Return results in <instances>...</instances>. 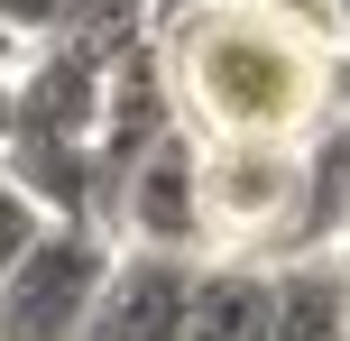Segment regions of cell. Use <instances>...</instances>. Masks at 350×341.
<instances>
[{
  "instance_id": "1",
  "label": "cell",
  "mask_w": 350,
  "mask_h": 341,
  "mask_svg": "<svg viewBox=\"0 0 350 341\" xmlns=\"http://www.w3.org/2000/svg\"><path fill=\"white\" fill-rule=\"evenodd\" d=\"M332 28L314 18L258 10V0H175L157 28L166 102L185 120V139H258L295 148L332 120Z\"/></svg>"
},
{
  "instance_id": "2",
  "label": "cell",
  "mask_w": 350,
  "mask_h": 341,
  "mask_svg": "<svg viewBox=\"0 0 350 341\" xmlns=\"http://www.w3.org/2000/svg\"><path fill=\"white\" fill-rule=\"evenodd\" d=\"M193 194H203V258H249V268L304 258V139H193Z\"/></svg>"
},
{
  "instance_id": "3",
  "label": "cell",
  "mask_w": 350,
  "mask_h": 341,
  "mask_svg": "<svg viewBox=\"0 0 350 341\" xmlns=\"http://www.w3.org/2000/svg\"><path fill=\"white\" fill-rule=\"evenodd\" d=\"M111 258H120L111 231L46 221V240L0 277V341H83L92 305H102V286H111Z\"/></svg>"
},
{
  "instance_id": "4",
  "label": "cell",
  "mask_w": 350,
  "mask_h": 341,
  "mask_svg": "<svg viewBox=\"0 0 350 341\" xmlns=\"http://www.w3.org/2000/svg\"><path fill=\"white\" fill-rule=\"evenodd\" d=\"M185 286H193V258L120 249L102 305H92V323H83V341H185Z\"/></svg>"
},
{
  "instance_id": "5",
  "label": "cell",
  "mask_w": 350,
  "mask_h": 341,
  "mask_svg": "<svg viewBox=\"0 0 350 341\" xmlns=\"http://www.w3.org/2000/svg\"><path fill=\"white\" fill-rule=\"evenodd\" d=\"M185 341H277V268H249V258H193Z\"/></svg>"
},
{
  "instance_id": "6",
  "label": "cell",
  "mask_w": 350,
  "mask_h": 341,
  "mask_svg": "<svg viewBox=\"0 0 350 341\" xmlns=\"http://www.w3.org/2000/svg\"><path fill=\"white\" fill-rule=\"evenodd\" d=\"M277 341H350V268L286 258L277 268Z\"/></svg>"
},
{
  "instance_id": "7",
  "label": "cell",
  "mask_w": 350,
  "mask_h": 341,
  "mask_svg": "<svg viewBox=\"0 0 350 341\" xmlns=\"http://www.w3.org/2000/svg\"><path fill=\"white\" fill-rule=\"evenodd\" d=\"M37 240H46V213H37V203L10 185V166H0V277H10L18 258L37 249Z\"/></svg>"
},
{
  "instance_id": "8",
  "label": "cell",
  "mask_w": 350,
  "mask_h": 341,
  "mask_svg": "<svg viewBox=\"0 0 350 341\" xmlns=\"http://www.w3.org/2000/svg\"><path fill=\"white\" fill-rule=\"evenodd\" d=\"M258 10H286V18H314V28H332V0H258Z\"/></svg>"
},
{
  "instance_id": "9",
  "label": "cell",
  "mask_w": 350,
  "mask_h": 341,
  "mask_svg": "<svg viewBox=\"0 0 350 341\" xmlns=\"http://www.w3.org/2000/svg\"><path fill=\"white\" fill-rule=\"evenodd\" d=\"M10 129H18V74L0 83V157H10Z\"/></svg>"
},
{
  "instance_id": "10",
  "label": "cell",
  "mask_w": 350,
  "mask_h": 341,
  "mask_svg": "<svg viewBox=\"0 0 350 341\" xmlns=\"http://www.w3.org/2000/svg\"><path fill=\"white\" fill-rule=\"evenodd\" d=\"M332 28H341V37H350V0H332Z\"/></svg>"
},
{
  "instance_id": "11",
  "label": "cell",
  "mask_w": 350,
  "mask_h": 341,
  "mask_svg": "<svg viewBox=\"0 0 350 341\" xmlns=\"http://www.w3.org/2000/svg\"><path fill=\"white\" fill-rule=\"evenodd\" d=\"M332 258H341V268H350V213H341V249H332Z\"/></svg>"
}]
</instances>
